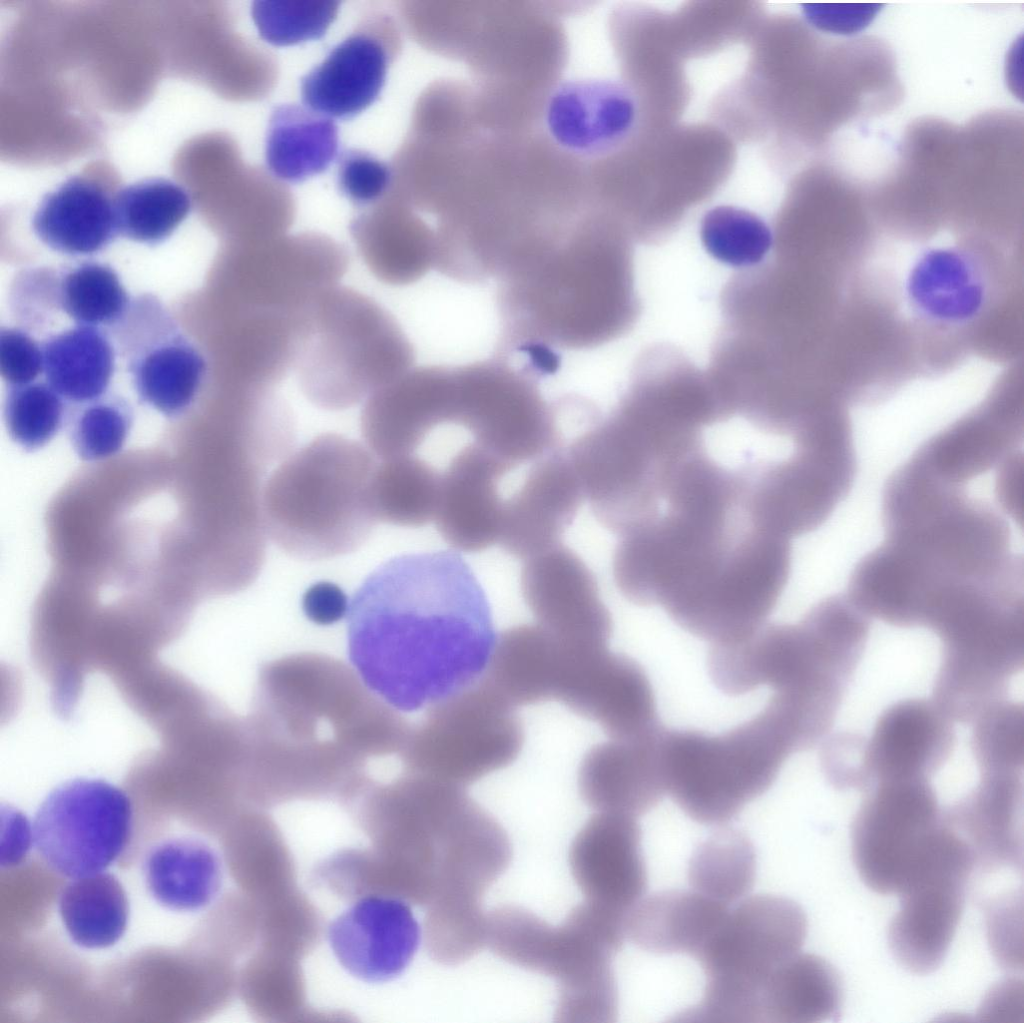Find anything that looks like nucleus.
Masks as SVG:
<instances>
[{"instance_id":"nucleus-29","label":"nucleus","mask_w":1024,"mask_h":1023,"mask_svg":"<svg viewBox=\"0 0 1024 1023\" xmlns=\"http://www.w3.org/2000/svg\"><path fill=\"white\" fill-rule=\"evenodd\" d=\"M32 229L53 251L70 256L98 253L118 235L113 198L94 180L71 177L42 198Z\"/></svg>"},{"instance_id":"nucleus-31","label":"nucleus","mask_w":1024,"mask_h":1023,"mask_svg":"<svg viewBox=\"0 0 1024 1023\" xmlns=\"http://www.w3.org/2000/svg\"><path fill=\"white\" fill-rule=\"evenodd\" d=\"M339 152L334 120L305 105L276 106L269 117L265 161L279 180L298 183L324 172Z\"/></svg>"},{"instance_id":"nucleus-42","label":"nucleus","mask_w":1024,"mask_h":1023,"mask_svg":"<svg viewBox=\"0 0 1024 1023\" xmlns=\"http://www.w3.org/2000/svg\"><path fill=\"white\" fill-rule=\"evenodd\" d=\"M971 723V749L980 774L1023 772L1024 713L1021 705L1001 699L985 708Z\"/></svg>"},{"instance_id":"nucleus-28","label":"nucleus","mask_w":1024,"mask_h":1023,"mask_svg":"<svg viewBox=\"0 0 1024 1023\" xmlns=\"http://www.w3.org/2000/svg\"><path fill=\"white\" fill-rule=\"evenodd\" d=\"M728 910V906L694 890L659 891L640 899L629 910L625 935L647 952L696 959Z\"/></svg>"},{"instance_id":"nucleus-54","label":"nucleus","mask_w":1024,"mask_h":1023,"mask_svg":"<svg viewBox=\"0 0 1024 1023\" xmlns=\"http://www.w3.org/2000/svg\"><path fill=\"white\" fill-rule=\"evenodd\" d=\"M1 865L14 866L25 858L33 839L28 819L12 807H2Z\"/></svg>"},{"instance_id":"nucleus-49","label":"nucleus","mask_w":1024,"mask_h":1023,"mask_svg":"<svg viewBox=\"0 0 1024 1023\" xmlns=\"http://www.w3.org/2000/svg\"><path fill=\"white\" fill-rule=\"evenodd\" d=\"M991 949L999 963L1009 970H1022V900L1007 895L992 901L987 909Z\"/></svg>"},{"instance_id":"nucleus-55","label":"nucleus","mask_w":1024,"mask_h":1023,"mask_svg":"<svg viewBox=\"0 0 1024 1023\" xmlns=\"http://www.w3.org/2000/svg\"><path fill=\"white\" fill-rule=\"evenodd\" d=\"M1022 981L1010 979L994 987L980 1008L982 1021H1017L1022 1016Z\"/></svg>"},{"instance_id":"nucleus-1","label":"nucleus","mask_w":1024,"mask_h":1023,"mask_svg":"<svg viewBox=\"0 0 1024 1023\" xmlns=\"http://www.w3.org/2000/svg\"><path fill=\"white\" fill-rule=\"evenodd\" d=\"M348 653L363 682L414 712L475 684L496 634L486 594L453 552L405 554L376 568L350 601Z\"/></svg>"},{"instance_id":"nucleus-8","label":"nucleus","mask_w":1024,"mask_h":1023,"mask_svg":"<svg viewBox=\"0 0 1024 1023\" xmlns=\"http://www.w3.org/2000/svg\"><path fill=\"white\" fill-rule=\"evenodd\" d=\"M867 273L897 314L915 328L938 335L970 329L988 313L997 294L992 259L977 243L932 235L873 248Z\"/></svg>"},{"instance_id":"nucleus-2","label":"nucleus","mask_w":1024,"mask_h":1023,"mask_svg":"<svg viewBox=\"0 0 1024 1023\" xmlns=\"http://www.w3.org/2000/svg\"><path fill=\"white\" fill-rule=\"evenodd\" d=\"M250 797H346L368 784L369 758L400 753L411 727L354 668L300 653L261 668L246 724Z\"/></svg>"},{"instance_id":"nucleus-37","label":"nucleus","mask_w":1024,"mask_h":1023,"mask_svg":"<svg viewBox=\"0 0 1024 1023\" xmlns=\"http://www.w3.org/2000/svg\"><path fill=\"white\" fill-rule=\"evenodd\" d=\"M59 912L73 942L100 949L124 934L129 904L119 880L101 871L72 879L60 894Z\"/></svg>"},{"instance_id":"nucleus-53","label":"nucleus","mask_w":1024,"mask_h":1023,"mask_svg":"<svg viewBox=\"0 0 1024 1023\" xmlns=\"http://www.w3.org/2000/svg\"><path fill=\"white\" fill-rule=\"evenodd\" d=\"M995 497L1000 511L1023 524V454L1016 451L996 468Z\"/></svg>"},{"instance_id":"nucleus-13","label":"nucleus","mask_w":1024,"mask_h":1023,"mask_svg":"<svg viewBox=\"0 0 1024 1023\" xmlns=\"http://www.w3.org/2000/svg\"><path fill=\"white\" fill-rule=\"evenodd\" d=\"M942 824L930 780L873 784L865 790L851 829L860 878L875 892L898 894Z\"/></svg>"},{"instance_id":"nucleus-39","label":"nucleus","mask_w":1024,"mask_h":1023,"mask_svg":"<svg viewBox=\"0 0 1024 1023\" xmlns=\"http://www.w3.org/2000/svg\"><path fill=\"white\" fill-rule=\"evenodd\" d=\"M113 203L118 234L147 245L169 238L191 209L188 192L164 178L130 184L116 193Z\"/></svg>"},{"instance_id":"nucleus-40","label":"nucleus","mask_w":1024,"mask_h":1023,"mask_svg":"<svg viewBox=\"0 0 1024 1023\" xmlns=\"http://www.w3.org/2000/svg\"><path fill=\"white\" fill-rule=\"evenodd\" d=\"M130 302L118 274L106 263L84 261L59 271L60 309L75 324L115 325Z\"/></svg>"},{"instance_id":"nucleus-23","label":"nucleus","mask_w":1024,"mask_h":1023,"mask_svg":"<svg viewBox=\"0 0 1024 1023\" xmlns=\"http://www.w3.org/2000/svg\"><path fill=\"white\" fill-rule=\"evenodd\" d=\"M510 470L476 443L440 475L436 527L454 550L483 551L498 542L504 501L498 483Z\"/></svg>"},{"instance_id":"nucleus-6","label":"nucleus","mask_w":1024,"mask_h":1023,"mask_svg":"<svg viewBox=\"0 0 1024 1023\" xmlns=\"http://www.w3.org/2000/svg\"><path fill=\"white\" fill-rule=\"evenodd\" d=\"M624 921L586 901L558 926L521 907L502 906L488 914L486 946L505 961L557 980V1021L613 1022L618 992L611 962L626 937Z\"/></svg>"},{"instance_id":"nucleus-12","label":"nucleus","mask_w":1024,"mask_h":1023,"mask_svg":"<svg viewBox=\"0 0 1024 1023\" xmlns=\"http://www.w3.org/2000/svg\"><path fill=\"white\" fill-rule=\"evenodd\" d=\"M33 839L41 857L71 879L103 871L124 851L132 807L117 786L78 778L54 788L40 804Z\"/></svg>"},{"instance_id":"nucleus-19","label":"nucleus","mask_w":1024,"mask_h":1023,"mask_svg":"<svg viewBox=\"0 0 1024 1023\" xmlns=\"http://www.w3.org/2000/svg\"><path fill=\"white\" fill-rule=\"evenodd\" d=\"M569 865L586 902L626 917L647 888L639 823L598 812L573 839Z\"/></svg>"},{"instance_id":"nucleus-15","label":"nucleus","mask_w":1024,"mask_h":1023,"mask_svg":"<svg viewBox=\"0 0 1024 1023\" xmlns=\"http://www.w3.org/2000/svg\"><path fill=\"white\" fill-rule=\"evenodd\" d=\"M551 700L597 723L610 738L640 737L660 726L646 672L638 662L607 646L558 641Z\"/></svg>"},{"instance_id":"nucleus-4","label":"nucleus","mask_w":1024,"mask_h":1023,"mask_svg":"<svg viewBox=\"0 0 1024 1023\" xmlns=\"http://www.w3.org/2000/svg\"><path fill=\"white\" fill-rule=\"evenodd\" d=\"M376 464L368 447L337 434L321 435L289 453L263 488L267 537L305 560L356 550L377 523L368 501Z\"/></svg>"},{"instance_id":"nucleus-36","label":"nucleus","mask_w":1024,"mask_h":1023,"mask_svg":"<svg viewBox=\"0 0 1024 1023\" xmlns=\"http://www.w3.org/2000/svg\"><path fill=\"white\" fill-rule=\"evenodd\" d=\"M440 474L413 454L382 459L369 483L368 501L376 522L421 527L434 520Z\"/></svg>"},{"instance_id":"nucleus-38","label":"nucleus","mask_w":1024,"mask_h":1023,"mask_svg":"<svg viewBox=\"0 0 1024 1023\" xmlns=\"http://www.w3.org/2000/svg\"><path fill=\"white\" fill-rule=\"evenodd\" d=\"M756 853L748 836L734 828H722L694 851L688 879L694 891L726 906L752 889Z\"/></svg>"},{"instance_id":"nucleus-30","label":"nucleus","mask_w":1024,"mask_h":1023,"mask_svg":"<svg viewBox=\"0 0 1024 1023\" xmlns=\"http://www.w3.org/2000/svg\"><path fill=\"white\" fill-rule=\"evenodd\" d=\"M128 356V370L143 403L168 417L183 414L193 404L205 380L206 361L177 327Z\"/></svg>"},{"instance_id":"nucleus-22","label":"nucleus","mask_w":1024,"mask_h":1023,"mask_svg":"<svg viewBox=\"0 0 1024 1023\" xmlns=\"http://www.w3.org/2000/svg\"><path fill=\"white\" fill-rule=\"evenodd\" d=\"M584 500L564 451L544 456L521 487L504 501L499 540L513 557L527 560L558 544Z\"/></svg>"},{"instance_id":"nucleus-27","label":"nucleus","mask_w":1024,"mask_h":1023,"mask_svg":"<svg viewBox=\"0 0 1024 1023\" xmlns=\"http://www.w3.org/2000/svg\"><path fill=\"white\" fill-rule=\"evenodd\" d=\"M989 402L959 416L926 440L915 453L943 479L966 483L1019 451L1023 424L1017 417L989 415Z\"/></svg>"},{"instance_id":"nucleus-9","label":"nucleus","mask_w":1024,"mask_h":1023,"mask_svg":"<svg viewBox=\"0 0 1024 1023\" xmlns=\"http://www.w3.org/2000/svg\"><path fill=\"white\" fill-rule=\"evenodd\" d=\"M807 934L803 909L775 895L744 898L728 910L696 960L706 975L690 1022H762L761 994L773 971L800 952Z\"/></svg>"},{"instance_id":"nucleus-14","label":"nucleus","mask_w":1024,"mask_h":1023,"mask_svg":"<svg viewBox=\"0 0 1024 1023\" xmlns=\"http://www.w3.org/2000/svg\"><path fill=\"white\" fill-rule=\"evenodd\" d=\"M453 423L509 470L550 453L558 441L553 414L535 387L495 365L465 368Z\"/></svg>"},{"instance_id":"nucleus-20","label":"nucleus","mask_w":1024,"mask_h":1023,"mask_svg":"<svg viewBox=\"0 0 1024 1023\" xmlns=\"http://www.w3.org/2000/svg\"><path fill=\"white\" fill-rule=\"evenodd\" d=\"M954 723L933 698L886 708L865 738L866 789L884 781L930 780L954 748Z\"/></svg>"},{"instance_id":"nucleus-16","label":"nucleus","mask_w":1024,"mask_h":1023,"mask_svg":"<svg viewBox=\"0 0 1024 1023\" xmlns=\"http://www.w3.org/2000/svg\"><path fill=\"white\" fill-rule=\"evenodd\" d=\"M400 49L393 18L383 11L365 14L355 29L302 77L304 105L330 118L357 116L379 97Z\"/></svg>"},{"instance_id":"nucleus-18","label":"nucleus","mask_w":1024,"mask_h":1023,"mask_svg":"<svg viewBox=\"0 0 1024 1023\" xmlns=\"http://www.w3.org/2000/svg\"><path fill=\"white\" fill-rule=\"evenodd\" d=\"M409 904L392 895L366 894L329 924L330 947L349 974L382 983L408 967L422 937Z\"/></svg>"},{"instance_id":"nucleus-34","label":"nucleus","mask_w":1024,"mask_h":1023,"mask_svg":"<svg viewBox=\"0 0 1024 1023\" xmlns=\"http://www.w3.org/2000/svg\"><path fill=\"white\" fill-rule=\"evenodd\" d=\"M46 382L63 398L84 404L106 394L115 352L100 327L75 326L41 343Z\"/></svg>"},{"instance_id":"nucleus-45","label":"nucleus","mask_w":1024,"mask_h":1023,"mask_svg":"<svg viewBox=\"0 0 1024 1023\" xmlns=\"http://www.w3.org/2000/svg\"><path fill=\"white\" fill-rule=\"evenodd\" d=\"M80 405L71 427L72 444L79 457L97 461L119 452L132 425V410L126 400L105 394Z\"/></svg>"},{"instance_id":"nucleus-25","label":"nucleus","mask_w":1024,"mask_h":1023,"mask_svg":"<svg viewBox=\"0 0 1024 1023\" xmlns=\"http://www.w3.org/2000/svg\"><path fill=\"white\" fill-rule=\"evenodd\" d=\"M414 384H395L373 395L362 414L368 448L381 459L411 455L436 426L451 422L449 370L421 371Z\"/></svg>"},{"instance_id":"nucleus-44","label":"nucleus","mask_w":1024,"mask_h":1023,"mask_svg":"<svg viewBox=\"0 0 1024 1023\" xmlns=\"http://www.w3.org/2000/svg\"><path fill=\"white\" fill-rule=\"evenodd\" d=\"M338 11L339 2L327 0H257L251 6L260 36L275 46L321 38Z\"/></svg>"},{"instance_id":"nucleus-35","label":"nucleus","mask_w":1024,"mask_h":1023,"mask_svg":"<svg viewBox=\"0 0 1024 1023\" xmlns=\"http://www.w3.org/2000/svg\"><path fill=\"white\" fill-rule=\"evenodd\" d=\"M557 640L537 625H518L496 638L484 682L513 707L550 700Z\"/></svg>"},{"instance_id":"nucleus-52","label":"nucleus","mask_w":1024,"mask_h":1023,"mask_svg":"<svg viewBox=\"0 0 1024 1023\" xmlns=\"http://www.w3.org/2000/svg\"><path fill=\"white\" fill-rule=\"evenodd\" d=\"M350 602L345 592L336 584L319 581L312 584L302 598V609L306 617L318 625H330L347 617Z\"/></svg>"},{"instance_id":"nucleus-43","label":"nucleus","mask_w":1024,"mask_h":1023,"mask_svg":"<svg viewBox=\"0 0 1024 1023\" xmlns=\"http://www.w3.org/2000/svg\"><path fill=\"white\" fill-rule=\"evenodd\" d=\"M63 400L47 382L8 386L4 419L11 438L28 451L44 446L63 424Z\"/></svg>"},{"instance_id":"nucleus-11","label":"nucleus","mask_w":1024,"mask_h":1023,"mask_svg":"<svg viewBox=\"0 0 1024 1023\" xmlns=\"http://www.w3.org/2000/svg\"><path fill=\"white\" fill-rule=\"evenodd\" d=\"M975 865L969 845L944 822L898 893L900 909L889 926L891 951L906 969L927 974L943 962Z\"/></svg>"},{"instance_id":"nucleus-17","label":"nucleus","mask_w":1024,"mask_h":1023,"mask_svg":"<svg viewBox=\"0 0 1024 1023\" xmlns=\"http://www.w3.org/2000/svg\"><path fill=\"white\" fill-rule=\"evenodd\" d=\"M521 590L538 625L557 640L574 646H607L611 615L594 574L570 548L558 544L525 560Z\"/></svg>"},{"instance_id":"nucleus-32","label":"nucleus","mask_w":1024,"mask_h":1023,"mask_svg":"<svg viewBox=\"0 0 1024 1023\" xmlns=\"http://www.w3.org/2000/svg\"><path fill=\"white\" fill-rule=\"evenodd\" d=\"M841 1004L836 970L817 955L798 952L766 981L761 994L762 1022H824L839 1015Z\"/></svg>"},{"instance_id":"nucleus-47","label":"nucleus","mask_w":1024,"mask_h":1023,"mask_svg":"<svg viewBox=\"0 0 1024 1023\" xmlns=\"http://www.w3.org/2000/svg\"><path fill=\"white\" fill-rule=\"evenodd\" d=\"M11 295L15 316L27 326L26 331L45 324L52 312L61 310L59 272L48 268L23 271L15 279Z\"/></svg>"},{"instance_id":"nucleus-48","label":"nucleus","mask_w":1024,"mask_h":1023,"mask_svg":"<svg viewBox=\"0 0 1024 1023\" xmlns=\"http://www.w3.org/2000/svg\"><path fill=\"white\" fill-rule=\"evenodd\" d=\"M820 744V765L830 785L839 790L865 791V737L854 733H834L828 734Z\"/></svg>"},{"instance_id":"nucleus-41","label":"nucleus","mask_w":1024,"mask_h":1023,"mask_svg":"<svg viewBox=\"0 0 1024 1023\" xmlns=\"http://www.w3.org/2000/svg\"><path fill=\"white\" fill-rule=\"evenodd\" d=\"M700 237L712 257L734 267L761 262L772 245V232L759 216L729 205L713 207L704 214Z\"/></svg>"},{"instance_id":"nucleus-3","label":"nucleus","mask_w":1024,"mask_h":1023,"mask_svg":"<svg viewBox=\"0 0 1024 1023\" xmlns=\"http://www.w3.org/2000/svg\"><path fill=\"white\" fill-rule=\"evenodd\" d=\"M863 652L847 632L804 616L796 624H764L742 640L711 645L707 665L724 694L769 686L768 704L805 751L830 734Z\"/></svg>"},{"instance_id":"nucleus-33","label":"nucleus","mask_w":1024,"mask_h":1023,"mask_svg":"<svg viewBox=\"0 0 1024 1023\" xmlns=\"http://www.w3.org/2000/svg\"><path fill=\"white\" fill-rule=\"evenodd\" d=\"M144 876L147 889L158 903L172 910L192 911L215 898L222 882V866L208 844L180 838L151 850Z\"/></svg>"},{"instance_id":"nucleus-5","label":"nucleus","mask_w":1024,"mask_h":1023,"mask_svg":"<svg viewBox=\"0 0 1024 1023\" xmlns=\"http://www.w3.org/2000/svg\"><path fill=\"white\" fill-rule=\"evenodd\" d=\"M1023 572L973 579L945 593L925 628L938 637L941 661L933 698L968 721L1005 698L1024 664Z\"/></svg>"},{"instance_id":"nucleus-46","label":"nucleus","mask_w":1024,"mask_h":1023,"mask_svg":"<svg viewBox=\"0 0 1024 1023\" xmlns=\"http://www.w3.org/2000/svg\"><path fill=\"white\" fill-rule=\"evenodd\" d=\"M336 176L339 192L360 207L379 203L393 187L391 165L359 149L341 153Z\"/></svg>"},{"instance_id":"nucleus-21","label":"nucleus","mask_w":1024,"mask_h":1023,"mask_svg":"<svg viewBox=\"0 0 1024 1023\" xmlns=\"http://www.w3.org/2000/svg\"><path fill=\"white\" fill-rule=\"evenodd\" d=\"M638 115L633 93L622 83L603 78H575L559 83L544 107V125L561 150L596 157L616 149L633 131Z\"/></svg>"},{"instance_id":"nucleus-50","label":"nucleus","mask_w":1024,"mask_h":1023,"mask_svg":"<svg viewBox=\"0 0 1024 1023\" xmlns=\"http://www.w3.org/2000/svg\"><path fill=\"white\" fill-rule=\"evenodd\" d=\"M0 371L8 386L34 382L43 372L41 344L23 328L1 327Z\"/></svg>"},{"instance_id":"nucleus-51","label":"nucleus","mask_w":1024,"mask_h":1023,"mask_svg":"<svg viewBox=\"0 0 1024 1023\" xmlns=\"http://www.w3.org/2000/svg\"><path fill=\"white\" fill-rule=\"evenodd\" d=\"M879 7V4H803L802 13L820 30L850 34L869 25Z\"/></svg>"},{"instance_id":"nucleus-7","label":"nucleus","mask_w":1024,"mask_h":1023,"mask_svg":"<svg viewBox=\"0 0 1024 1023\" xmlns=\"http://www.w3.org/2000/svg\"><path fill=\"white\" fill-rule=\"evenodd\" d=\"M796 748L767 706L716 735L662 728L659 753L666 794L692 820L720 826L775 782Z\"/></svg>"},{"instance_id":"nucleus-10","label":"nucleus","mask_w":1024,"mask_h":1023,"mask_svg":"<svg viewBox=\"0 0 1024 1023\" xmlns=\"http://www.w3.org/2000/svg\"><path fill=\"white\" fill-rule=\"evenodd\" d=\"M524 737L514 707L475 683L430 706L400 755L406 772L463 788L512 764Z\"/></svg>"},{"instance_id":"nucleus-24","label":"nucleus","mask_w":1024,"mask_h":1023,"mask_svg":"<svg viewBox=\"0 0 1024 1023\" xmlns=\"http://www.w3.org/2000/svg\"><path fill=\"white\" fill-rule=\"evenodd\" d=\"M663 726L634 738H610L593 746L578 770L583 801L598 812L638 817L666 794L659 753Z\"/></svg>"},{"instance_id":"nucleus-26","label":"nucleus","mask_w":1024,"mask_h":1023,"mask_svg":"<svg viewBox=\"0 0 1024 1023\" xmlns=\"http://www.w3.org/2000/svg\"><path fill=\"white\" fill-rule=\"evenodd\" d=\"M977 786L943 813L983 869L1023 866L1022 773L980 774Z\"/></svg>"}]
</instances>
